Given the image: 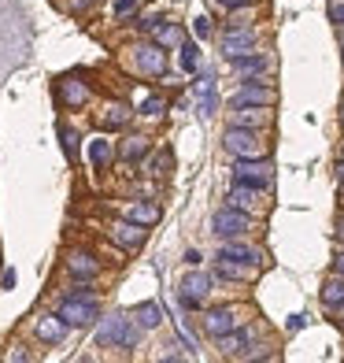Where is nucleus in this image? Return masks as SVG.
<instances>
[{
  "instance_id": "2eb2a0df",
  "label": "nucleus",
  "mask_w": 344,
  "mask_h": 363,
  "mask_svg": "<svg viewBox=\"0 0 344 363\" xmlns=\"http://www.w3.org/2000/svg\"><path fill=\"white\" fill-rule=\"evenodd\" d=\"M322 304L330 311H337V315H344V274L340 271H333L322 282Z\"/></svg>"
},
{
  "instance_id": "f03ea898",
  "label": "nucleus",
  "mask_w": 344,
  "mask_h": 363,
  "mask_svg": "<svg viewBox=\"0 0 344 363\" xmlns=\"http://www.w3.org/2000/svg\"><path fill=\"white\" fill-rule=\"evenodd\" d=\"M137 337H141L137 319H126V315H108L96 330V345H104V349H134Z\"/></svg>"
},
{
  "instance_id": "7ed1b4c3",
  "label": "nucleus",
  "mask_w": 344,
  "mask_h": 363,
  "mask_svg": "<svg viewBox=\"0 0 344 363\" xmlns=\"http://www.w3.org/2000/svg\"><path fill=\"white\" fill-rule=\"evenodd\" d=\"M56 315L67 326H89L96 315H101V304H96V296L89 289H78L71 296H63L59 308H56Z\"/></svg>"
},
{
  "instance_id": "473e14b6",
  "label": "nucleus",
  "mask_w": 344,
  "mask_h": 363,
  "mask_svg": "<svg viewBox=\"0 0 344 363\" xmlns=\"http://www.w3.org/2000/svg\"><path fill=\"white\" fill-rule=\"evenodd\" d=\"M330 23L344 26V0H330Z\"/></svg>"
},
{
  "instance_id": "79ce46f5",
  "label": "nucleus",
  "mask_w": 344,
  "mask_h": 363,
  "mask_svg": "<svg viewBox=\"0 0 344 363\" xmlns=\"http://www.w3.org/2000/svg\"><path fill=\"white\" fill-rule=\"evenodd\" d=\"M340 123H344V108H340Z\"/></svg>"
},
{
  "instance_id": "dca6fc26",
  "label": "nucleus",
  "mask_w": 344,
  "mask_h": 363,
  "mask_svg": "<svg viewBox=\"0 0 344 363\" xmlns=\"http://www.w3.org/2000/svg\"><path fill=\"white\" fill-rule=\"evenodd\" d=\"M89 101V86L81 78H63L59 82V104L63 108H81Z\"/></svg>"
},
{
  "instance_id": "4468645a",
  "label": "nucleus",
  "mask_w": 344,
  "mask_h": 363,
  "mask_svg": "<svg viewBox=\"0 0 344 363\" xmlns=\"http://www.w3.org/2000/svg\"><path fill=\"white\" fill-rule=\"evenodd\" d=\"M237 326V319H234V308H211L207 315H204V334L207 337H222V334H229V330Z\"/></svg>"
},
{
  "instance_id": "1a4fd4ad",
  "label": "nucleus",
  "mask_w": 344,
  "mask_h": 363,
  "mask_svg": "<svg viewBox=\"0 0 344 363\" xmlns=\"http://www.w3.org/2000/svg\"><path fill=\"white\" fill-rule=\"evenodd\" d=\"M277 101V93L267 86V82H244V86L237 89V96H234V108H270Z\"/></svg>"
},
{
  "instance_id": "a211bd4d",
  "label": "nucleus",
  "mask_w": 344,
  "mask_h": 363,
  "mask_svg": "<svg viewBox=\"0 0 344 363\" xmlns=\"http://www.w3.org/2000/svg\"><path fill=\"white\" fill-rule=\"evenodd\" d=\"M152 152V141L149 138H141V134H134V138H126L122 145H119V160H122V167H134L137 160H144Z\"/></svg>"
},
{
  "instance_id": "20e7f679",
  "label": "nucleus",
  "mask_w": 344,
  "mask_h": 363,
  "mask_svg": "<svg viewBox=\"0 0 344 363\" xmlns=\"http://www.w3.org/2000/svg\"><path fill=\"white\" fill-rule=\"evenodd\" d=\"M270 182H274L270 160H237V163H234V186H248V189L263 193Z\"/></svg>"
},
{
  "instance_id": "0eeeda50",
  "label": "nucleus",
  "mask_w": 344,
  "mask_h": 363,
  "mask_svg": "<svg viewBox=\"0 0 344 363\" xmlns=\"http://www.w3.org/2000/svg\"><path fill=\"white\" fill-rule=\"evenodd\" d=\"M108 238L119 245L122 252H137L144 241H149V226H141V223H134V219H115L111 226H108Z\"/></svg>"
},
{
  "instance_id": "7c9ffc66",
  "label": "nucleus",
  "mask_w": 344,
  "mask_h": 363,
  "mask_svg": "<svg viewBox=\"0 0 344 363\" xmlns=\"http://www.w3.org/2000/svg\"><path fill=\"white\" fill-rule=\"evenodd\" d=\"M163 111H167V101H159V96H149V101L141 104V115H152V119L163 115Z\"/></svg>"
},
{
  "instance_id": "c85d7f7f",
  "label": "nucleus",
  "mask_w": 344,
  "mask_h": 363,
  "mask_svg": "<svg viewBox=\"0 0 344 363\" xmlns=\"http://www.w3.org/2000/svg\"><path fill=\"white\" fill-rule=\"evenodd\" d=\"M59 138H63V152H67V160H78V134L71 126H59Z\"/></svg>"
},
{
  "instance_id": "c756f323",
  "label": "nucleus",
  "mask_w": 344,
  "mask_h": 363,
  "mask_svg": "<svg viewBox=\"0 0 344 363\" xmlns=\"http://www.w3.org/2000/svg\"><path fill=\"white\" fill-rule=\"evenodd\" d=\"M167 167H171V152H167V148H163V152H156L152 160H149V167H144V171H149V174H167Z\"/></svg>"
},
{
  "instance_id": "412c9836",
  "label": "nucleus",
  "mask_w": 344,
  "mask_h": 363,
  "mask_svg": "<svg viewBox=\"0 0 344 363\" xmlns=\"http://www.w3.org/2000/svg\"><path fill=\"white\" fill-rule=\"evenodd\" d=\"M122 219H134V223H141V226H156V223L163 219V211H159V204L137 201V204H126V208H122Z\"/></svg>"
},
{
  "instance_id": "bb28decb",
  "label": "nucleus",
  "mask_w": 344,
  "mask_h": 363,
  "mask_svg": "<svg viewBox=\"0 0 344 363\" xmlns=\"http://www.w3.org/2000/svg\"><path fill=\"white\" fill-rule=\"evenodd\" d=\"M134 319H137L141 330H156V326L163 323V311H159L156 301H141V304L134 308Z\"/></svg>"
},
{
  "instance_id": "cd10ccee",
  "label": "nucleus",
  "mask_w": 344,
  "mask_h": 363,
  "mask_svg": "<svg viewBox=\"0 0 344 363\" xmlns=\"http://www.w3.org/2000/svg\"><path fill=\"white\" fill-rule=\"evenodd\" d=\"M178 52H182V71L185 74H196V67H200V48H196L193 41H185Z\"/></svg>"
},
{
  "instance_id": "2f4dec72",
  "label": "nucleus",
  "mask_w": 344,
  "mask_h": 363,
  "mask_svg": "<svg viewBox=\"0 0 344 363\" xmlns=\"http://www.w3.org/2000/svg\"><path fill=\"white\" fill-rule=\"evenodd\" d=\"M137 4H141V0H115V8H111V11H115V19H126V15L134 11Z\"/></svg>"
},
{
  "instance_id": "9d476101",
  "label": "nucleus",
  "mask_w": 344,
  "mask_h": 363,
  "mask_svg": "<svg viewBox=\"0 0 344 363\" xmlns=\"http://www.w3.org/2000/svg\"><path fill=\"white\" fill-rule=\"evenodd\" d=\"M252 48H256V30L252 26H234L222 34V56L226 60L244 56V52H252Z\"/></svg>"
},
{
  "instance_id": "c9c22d12",
  "label": "nucleus",
  "mask_w": 344,
  "mask_h": 363,
  "mask_svg": "<svg viewBox=\"0 0 344 363\" xmlns=\"http://www.w3.org/2000/svg\"><path fill=\"white\" fill-rule=\"evenodd\" d=\"M185 263H189V267H200L204 259H200V252H196V249H189V252H185Z\"/></svg>"
},
{
  "instance_id": "423d86ee",
  "label": "nucleus",
  "mask_w": 344,
  "mask_h": 363,
  "mask_svg": "<svg viewBox=\"0 0 344 363\" xmlns=\"http://www.w3.org/2000/svg\"><path fill=\"white\" fill-rule=\"evenodd\" d=\"M134 52V67L141 74H149V78H163L167 74V48L156 45V41H144L137 48H130Z\"/></svg>"
},
{
  "instance_id": "f704fd0d",
  "label": "nucleus",
  "mask_w": 344,
  "mask_h": 363,
  "mask_svg": "<svg viewBox=\"0 0 344 363\" xmlns=\"http://www.w3.org/2000/svg\"><path fill=\"white\" fill-rule=\"evenodd\" d=\"M207 34H211V23L200 15V19H196V38H207Z\"/></svg>"
},
{
  "instance_id": "5701e85b",
  "label": "nucleus",
  "mask_w": 344,
  "mask_h": 363,
  "mask_svg": "<svg viewBox=\"0 0 344 363\" xmlns=\"http://www.w3.org/2000/svg\"><path fill=\"white\" fill-rule=\"evenodd\" d=\"M226 204L229 208H237V211H259L263 204H259V189H248V186H234L229 189V196H226Z\"/></svg>"
},
{
  "instance_id": "39448f33",
  "label": "nucleus",
  "mask_w": 344,
  "mask_h": 363,
  "mask_svg": "<svg viewBox=\"0 0 344 363\" xmlns=\"http://www.w3.org/2000/svg\"><path fill=\"white\" fill-rule=\"evenodd\" d=\"M252 230V219H248V211H237V208H219L215 216H211V234L215 238H244Z\"/></svg>"
},
{
  "instance_id": "6ab92c4d",
  "label": "nucleus",
  "mask_w": 344,
  "mask_h": 363,
  "mask_svg": "<svg viewBox=\"0 0 344 363\" xmlns=\"http://www.w3.org/2000/svg\"><path fill=\"white\" fill-rule=\"evenodd\" d=\"M130 104H122V101H111V104H104V111L96 115V123H101L104 130H122L126 123H130Z\"/></svg>"
},
{
  "instance_id": "aec40b11",
  "label": "nucleus",
  "mask_w": 344,
  "mask_h": 363,
  "mask_svg": "<svg viewBox=\"0 0 344 363\" xmlns=\"http://www.w3.org/2000/svg\"><path fill=\"white\" fill-rule=\"evenodd\" d=\"M248 341H252V330L244 326V330H229V334L219 337V352L222 356H244V349H248Z\"/></svg>"
},
{
  "instance_id": "f3484780",
  "label": "nucleus",
  "mask_w": 344,
  "mask_h": 363,
  "mask_svg": "<svg viewBox=\"0 0 344 363\" xmlns=\"http://www.w3.org/2000/svg\"><path fill=\"white\" fill-rule=\"evenodd\" d=\"M229 67H234L237 74H244V78H256V74H267L270 60H267L263 52H244V56H234V60H229Z\"/></svg>"
},
{
  "instance_id": "9b49d317",
  "label": "nucleus",
  "mask_w": 344,
  "mask_h": 363,
  "mask_svg": "<svg viewBox=\"0 0 344 363\" xmlns=\"http://www.w3.org/2000/svg\"><path fill=\"white\" fill-rule=\"evenodd\" d=\"M193 93H196V111L204 115V119H211V115L219 111V93H215V78L211 74H200L193 82Z\"/></svg>"
},
{
  "instance_id": "b1692460",
  "label": "nucleus",
  "mask_w": 344,
  "mask_h": 363,
  "mask_svg": "<svg viewBox=\"0 0 344 363\" xmlns=\"http://www.w3.org/2000/svg\"><path fill=\"white\" fill-rule=\"evenodd\" d=\"M34 330H38V337H41L45 345H59L63 334H67V323H63L59 315H41Z\"/></svg>"
},
{
  "instance_id": "4be33fe9",
  "label": "nucleus",
  "mask_w": 344,
  "mask_h": 363,
  "mask_svg": "<svg viewBox=\"0 0 344 363\" xmlns=\"http://www.w3.org/2000/svg\"><path fill=\"white\" fill-rule=\"evenodd\" d=\"M229 126L263 130V126H270V111H263V108H237V111H234V119H229Z\"/></svg>"
},
{
  "instance_id": "f257e3e1",
  "label": "nucleus",
  "mask_w": 344,
  "mask_h": 363,
  "mask_svg": "<svg viewBox=\"0 0 344 363\" xmlns=\"http://www.w3.org/2000/svg\"><path fill=\"white\" fill-rule=\"evenodd\" d=\"M222 148L234 160H267L270 156V141H263L256 130H244V126H229L222 138Z\"/></svg>"
},
{
  "instance_id": "58836bf2",
  "label": "nucleus",
  "mask_w": 344,
  "mask_h": 363,
  "mask_svg": "<svg viewBox=\"0 0 344 363\" xmlns=\"http://www.w3.org/2000/svg\"><path fill=\"white\" fill-rule=\"evenodd\" d=\"M337 241H344V216L337 219Z\"/></svg>"
},
{
  "instance_id": "4c0bfd02",
  "label": "nucleus",
  "mask_w": 344,
  "mask_h": 363,
  "mask_svg": "<svg viewBox=\"0 0 344 363\" xmlns=\"http://www.w3.org/2000/svg\"><path fill=\"white\" fill-rule=\"evenodd\" d=\"M333 271H340V274H344V252H337V256H333Z\"/></svg>"
},
{
  "instance_id": "f8f14e48",
  "label": "nucleus",
  "mask_w": 344,
  "mask_h": 363,
  "mask_svg": "<svg viewBox=\"0 0 344 363\" xmlns=\"http://www.w3.org/2000/svg\"><path fill=\"white\" fill-rule=\"evenodd\" d=\"M219 259H229V263H244V267H259V249H252V245H244L237 238H226L222 249H219Z\"/></svg>"
},
{
  "instance_id": "ea45409f",
  "label": "nucleus",
  "mask_w": 344,
  "mask_h": 363,
  "mask_svg": "<svg viewBox=\"0 0 344 363\" xmlns=\"http://www.w3.org/2000/svg\"><path fill=\"white\" fill-rule=\"evenodd\" d=\"M337 171H340V178H344V160H340V167H337Z\"/></svg>"
},
{
  "instance_id": "393cba45",
  "label": "nucleus",
  "mask_w": 344,
  "mask_h": 363,
  "mask_svg": "<svg viewBox=\"0 0 344 363\" xmlns=\"http://www.w3.org/2000/svg\"><path fill=\"white\" fill-rule=\"evenodd\" d=\"M152 38H156V45H163V48H182V45H185V30L174 26V23H159V26L152 30Z\"/></svg>"
},
{
  "instance_id": "ddd939ff",
  "label": "nucleus",
  "mask_w": 344,
  "mask_h": 363,
  "mask_svg": "<svg viewBox=\"0 0 344 363\" xmlns=\"http://www.w3.org/2000/svg\"><path fill=\"white\" fill-rule=\"evenodd\" d=\"M67 271L74 278H81V282H89V278L101 274V259H96L93 252H86V249H71L67 252Z\"/></svg>"
},
{
  "instance_id": "a19ab883",
  "label": "nucleus",
  "mask_w": 344,
  "mask_h": 363,
  "mask_svg": "<svg viewBox=\"0 0 344 363\" xmlns=\"http://www.w3.org/2000/svg\"><path fill=\"white\" fill-rule=\"evenodd\" d=\"M340 56H344V34H340Z\"/></svg>"
},
{
  "instance_id": "72a5a7b5",
  "label": "nucleus",
  "mask_w": 344,
  "mask_h": 363,
  "mask_svg": "<svg viewBox=\"0 0 344 363\" xmlns=\"http://www.w3.org/2000/svg\"><path fill=\"white\" fill-rule=\"evenodd\" d=\"M252 0H219V8H226V11H237V8H248Z\"/></svg>"
},
{
  "instance_id": "6e6552de",
  "label": "nucleus",
  "mask_w": 344,
  "mask_h": 363,
  "mask_svg": "<svg viewBox=\"0 0 344 363\" xmlns=\"http://www.w3.org/2000/svg\"><path fill=\"white\" fill-rule=\"evenodd\" d=\"M207 293H211V278L207 274H200V271L185 274L182 286H178V304H182L185 311H196V308H204Z\"/></svg>"
},
{
  "instance_id": "e433bc0d",
  "label": "nucleus",
  "mask_w": 344,
  "mask_h": 363,
  "mask_svg": "<svg viewBox=\"0 0 344 363\" xmlns=\"http://www.w3.org/2000/svg\"><path fill=\"white\" fill-rule=\"evenodd\" d=\"M4 289H15V271H4Z\"/></svg>"
},
{
  "instance_id": "a878e982",
  "label": "nucleus",
  "mask_w": 344,
  "mask_h": 363,
  "mask_svg": "<svg viewBox=\"0 0 344 363\" xmlns=\"http://www.w3.org/2000/svg\"><path fill=\"white\" fill-rule=\"evenodd\" d=\"M89 160H93V167H96V171H108V167H111V160H115L111 141H108V138L89 141Z\"/></svg>"
}]
</instances>
